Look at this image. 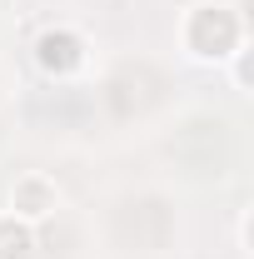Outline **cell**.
I'll list each match as a JSON object with an SVG mask.
<instances>
[{
    "instance_id": "cell-2",
    "label": "cell",
    "mask_w": 254,
    "mask_h": 259,
    "mask_svg": "<svg viewBox=\"0 0 254 259\" xmlns=\"http://www.w3.org/2000/svg\"><path fill=\"white\" fill-rule=\"evenodd\" d=\"M40 60L45 65H75L80 60V50H75V40H55V35H45V40H40Z\"/></svg>"
},
{
    "instance_id": "cell-1",
    "label": "cell",
    "mask_w": 254,
    "mask_h": 259,
    "mask_svg": "<svg viewBox=\"0 0 254 259\" xmlns=\"http://www.w3.org/2000/svg\"><path fill=\"white\" fill-rule=\"evenodd\" d=\"M25 254H30V229L0 225V259H25Z\"/></svg>"
}]
</instances>
